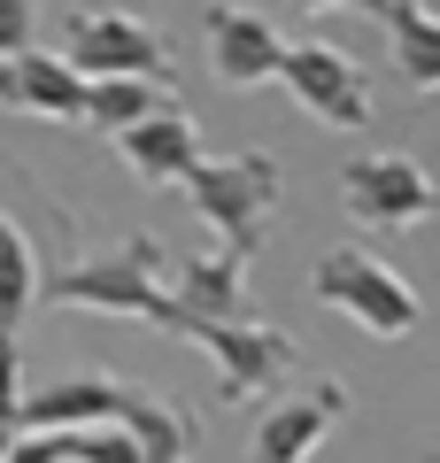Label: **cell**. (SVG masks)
<instances>
[{
	"label": "cell",
	"mask_w": 440,
	"mask_h": 463,
	"mask_svg": "<svg viewBox=\"0 0 440 463\" xmlns=\"http://www.w3.org/2000/svg\"><path fill=\"white\" fill-rule=\"evenodd\" d=\"M8 440H16V417H0V463H8Z\"/></svg>",
	"instance_id": "20"
},
{
	"label": "cell",
	"mask_w": 440,
	"mask_h": 463,
	"mask_svg": "<svg viewBox=\"0 0 440 463\" xmlns=\"http://www.w3.org/2000/svg\"><path fill=\"white\" fill-rule=\"evenodd\" d=\"M201 32H209V62H216L225 85H263V78H278V62H286V39H278V24L263 16V8L209 0Z\"/></svg>",
	"instance_id": "10"
},
{
	"label": "cell",
	"mask_w": 440,
	"mask_h": 463,
	"mask_svg": "<svg viewBox=\"0 0 440 463\" xmlns=\"http://www.w3.org/2000/svg\"><path fill=\"white\" fill-rule=\"evenodd\" d=\"M278 194H286V178H278V163L263 147L247 155H201L194 170H186V201H194V216L225 240V248L255 255L263 232H271L278 216Z\"/></svg>",
	"instance_id": "2"
},
{
	"label": "cell",
	"mask_w": 440,
	"mask_h": 463,
	"mask_svg": "<svg viewBox=\"0 0 440 463\" xmlns=\"http://www.w3.org/2000/svg\"><path fill=\"white\" fill-rule=\"evenodd\" d=\"M39 301H54V309H100V317H139L155 332H186L178 294L163 286V240L155 232H131L124 248L39 279Z\"/></svg>",
	"instance_id": "1"
},
{
	"label": "cell",
	"mask_w": 440,
	"mask_h": 463,
	"mask_svg": "<svg viewBox=\"0 0 440 463\" xmlns=\"http://www.w3.org/2000/svg\"><path fill=\"white\" fill-rule=\"evenodd\" d=\"M39 47V0H0V54Z\"/></svg>",
	"instance_id": "18"
},
{
	"label": "cell",
	"mask_w": 440,
	"mask_h": 463,
	"mask_svg": "<svg viewBox=\"0 0 440 463\" xmlns=\"http://www.w3.org/2000/svg\"><path fill=\"white\" fill-rule=\"evenodd\" d=\"M310 294L317 301H332L340 317H356L363 332H378V340H409L417 332V317H425V301H417V286L402 279V270L387 263V255H371V248H332V255H317V270H310Z\"/></svg>",
	"instance_id": "3"
},
{
	"label": "cell",
	"mask_w": 440,
	"mask_h": 463,
	"mask_svg": "<svg viewBox=\"0 0 440 463\" xmlns=\"http://www.w3.org/2000/svg\"><path fill=\"white\" fill-rule=\"evenodd\" d=\"M62 54L85 70V78H155L178 85V62H170V39L147 16H124V8H78L62 24Z\"/></svg>",
	"instance_id": "5"
},
{
	"label": "cell",
	"mask_w": 440,
	"mask_h": 463,
	"mask_svg": "<svg viewBox=\"0 0 440 463\" xmlns=\"http://www.w3.org/2000/svg\"><path fill=\"white\" fill-rule=\"evenodd\" d=\"M131 410V386L116 379H62L47 394L16 402V432H39V425H124Z\"/></svg>",
	"instance_id": "12"
},
{
	"label": "cell",
	"mask_w": 440,
	"mask_h": 463,
	"mask_svg": "<svg viewBox=\"0 0 440 463\" xmlns=\"http://www.w3.org/2000/svg\"><path fill=\"white\" fill-rule=\"evenodd\" d=\"M85 93H93V78H85L70 54H0V109L16 116H39V124H85Z\"/></svg>",
	"instance_id": "9"
},
{
	"label": "cell",
	"mask_w": 440,
	"mask_h": 463,
	"mask_svg": "<svg viewBox=\"0 0 440 463\" xmlns=\"http://www.w3.org/2000/svg\"><path fill=\"white\" fill-rule=\"evenodd\" d=\"M425 463H440V440H433V448H425Z\"/></svg>",
	"instance_id": "21"
},
{
	"label": "cell",
	"mask_w": 440,
	"mask_h": 463,
	"mask_svg": "<svg viewBox=\"0 0 440 463\" xmlns=\"http://www.w3.org/2000/svg\"><path fill=\"white\" fill-rule=\"evenodd\" d=\"M116 155L131 163L139 185H186V170L201 163V132H194V116L178 109V93H170L155 116H139L131 132H116Z\"/></svg>",
	"instance_id": "11"
},
{
	"label": "cell",
	"mask_w": 440,
	"mask_h": 463,
	"mask_svg": "<svg viewBox=\"0 0 440 463\" xmlns=\"http://www.w3.org/2000/svg\"><path fill=\"white\" fill-rule=\"evenodd\" d=\"M32 301H39V248L24 240L16 216H0V332H16Z\"/></svg>",
	"instance_id": "17"
},
{
	"label": "cell",
	"mask_w": 440,
	"mask_h": 463,
	"mask_svg": "<svg viewBox=\"0 0 440 463\" xmlns=\"http://www.w3.org/2000/svg\"><path fill=\"white\" fill-rule=\"evenodd\" d=\"M340 209L356 216L363 232H409V224H425V216H440V185L425 178L417 155L378 147V155H356V163L340 170Z\"/></svg>",
	"instance_id": "6"
},
{
	"label": "cell",
	"mask_w": 440,
	"mask_h": 463,
	"mask_svg": "<svg viewBox=\"0 0 440 463\" xmlns=\"http://www.w3.org/2000/svg\"><path fill=\"white\" fill-rule=\"evenodd\" d=\"M293 8H301V16H317V8H363V16L387 24V0H293Z\"/></svg>",
	"instance_id": "19"
},
{
	"label": "cell",
	"mask_w": 440,
	"mask_h": 463,
	"mask_svg": "<svg viewBox=\"0 0 440 463\" xmlns=\"http://www.w3.org/2000/svg\"><path fill=\"white\" fill-rule=\"evenodd\" d=\"M387 39L394 70L409 93H440V8L433 0H387Z\"/></svg>",
	"instance_id": "14"
},
{
	"label": "cell",
	"mask_w": 440,
	"mask_h": 463,
	"mask_svg": "<svg viewBox=\"0 0 440 463\" xmlns=\"http://www.w3.org/2000/svg\"><path fill=\"white\" fill-rule=\"evenodd\" d=\"M170 93H178V85H155V78H93V93H85V124L116 139V132H131L139 116H155Z\"/></svg>",
	"instance_id": "16"
},
{
	"label": "cell",
	"mask_w": 440,
	"mask_h": 463,
	"mask_svg": "<svg viewBox=\"0 0 440 463\" xmlns=\"http://www.w3.org/2000/svg\"><path fill=\"white\" fill-rule=\"evenodd\" d=\"M124 432L139 440V463H186L194 456V417L178 402H155L131 386V410H124Z\"/></svg>",
	"instance_id": "15"
},
{
	"label": "cell",
	"mask_w": 440,
	"mask_h": 463,
	"mask_svg": "<svg viewBox=\"0 0 440 463\" xmlns=\"http://www.w3.org/2000/svg\"><path fill=\"white\" fill-rule=\"evenodd\" d=\"M247 263H255V255H240V248L194 255L170 294H178L186 317H255V309H247Z\"/></svg>",
	"instance_id": "13"
},
{
	"label": "cell",
	"mask_w": 440,
	"mask_h": 463,
	"mask_svg": "<svg viewBox=\"0 0 440 463\" xmlns=\"http://www.w3.org/2000/svg\"><path fill=\"white\" fill-rule=\"evenodd\" d=\"M348 417V386L340 379H310L301 394L271 402L263 425L247 432V463H310L317 448L332 440V425Z\"/></svg>",
	"instance_id": "8"
},
{
	"label": "cell",
	"mask_w": 440,
	"mask_h": 463,
	"mask_svg": "<svg viewBox=\"0 0 440 463\" xmlns=\"http://www.w3.org/2000/svg\"><path fill=\"white\" fill-rule=\"evenodd\" d=\"M178 340H201L216 355V394L225 402L271 394V386H286L293 364H301V347H293L278 325H263V317H186Z\"/></svg>",
	"instance_id": "4"
},
{
	"label": "cell",
	"mask_w": 440,
	"mask_h": 463,
	"mask_svg": "<svg viewBox=\"0 0 440 463\" xmlns=\"http://www.w3.org/2000/svg\"><path fill=\"white\" fill-rule=\"evenodd\" d=\"M278 85L301 100V116H317L332 132H363L371 124V85H363L356 54L332 47V39H293L286 62H278Z\"/></svg>",
	"instance_id": "7"
}]
</instances>
